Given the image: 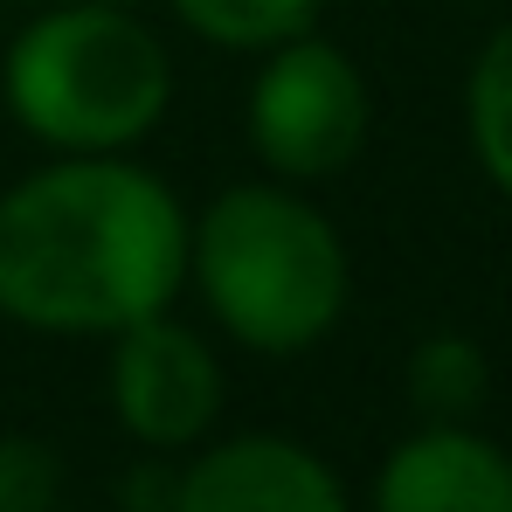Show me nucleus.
Here are the masks:
<instances>
[{
	"label": "nucleus",
	"mask_w": 512,
	"mask_h": 512,
	"mask_svg": "<svg viewBox=\"0 0 512 512\" xmlns=\"http://www.w3.org/2000/svg\"><path fill=\"white\" fill-rule=\"evenodd\" d=\"M402 388L423 423H471L492 395V360L471 333H429L402 360Z\"/></svg>",
	"instance_id": "obj_8"
},
{
	"label": "nucleus",
	"mask_w": 512,
	"mask_h": 512,
	"mask_svg": "<svg viewBox=\"0 0 512 512\" xmlns=\"http://www.w3.org/2000/svg\"><path fill=\"white\" fill-rule=\"evenodd\" d=\"M367 512H512V450L471 423H423L381 457Z\"/></svg>",
	"instance_id": "obj_7"
},
{
	"label": "nucleus",
	"mask_w": 512,
	"mask_h": 512,
	"mask_svg": "<svg viewBox=\"0 0 512 512\" xmlns=\"http://www.w3.org/2000/svg\"><path fill=\"white\" fill-rule=\"evenodd\" d=\"M187 291L229 346L298 360L340 333L353 305V256L305 187L263 173L187 215Z\"/></svg>",
	"instance_id": "obj_2"
},
{
	"label": "nucleus",
	"mask_w": 512,
	"mask_h": 512,
	"mask_svg": "<svg viewBox=\"0 0 512 512\" xmlns=\"http://www.w3.org/2000/svg\"><path fill=\"white\" fill-rule=\"evenodd\" d=\"M0 512H63V457L28 429H0Z\"/></svg>",
	"instance_id": "obj_11"
},
{
	"label": "nucleus",
	"mask_w": 512,
	"mask_h": 512,
	"mask_svg": "<svg viewBox=\"0 0 512 512\" xmlns=\"http://www.w3.org/2000/svg\"><path fill=\"white\" fill-rule=\"evenodd\" d=\"M173 49L111 0H63L14 28L0 63L7 118L49 153H132L173 111Z\"/></svg>",
	"instance_id": "obj_3"
},
{
	"label": "nucleus",
	"mask_w": 512,
	"mask_h": 512,
	"mask_svg": "<svg viewBox=\"0 0 512 512\" xmlns=\"http://www.w3.org/2000/svg\"><path fill=\"white\" fill-rule=\"evenodd\" d=\"M173 485H180L173 457L146 450V464H132V471L118 478V512H173Z\"/></svg>",
	"instance_id": "obj_12"
},
{
	"label": "nucleus",
	"mask_w": 512,
	"mask_h": 512,
	"mask_svg": "<svg viewBox=\"0 0 512 512\" xmlns=\"http://www.w3.org/2000/svg\"><path fill=\"white\" fill-rule=\"evenodd\" d=\"M104 402L118 429L139 450H194L208 443L229 402V374L208 333H194L187 319L153 312L125 333H111V360H104Z\"/></svg>",
	"instance_id": "obj_5"
},
{
	"label": "nucleus",
	"mask_w": 512,
	"mask_h": 512,
	"mask_svg": "<svg viewBox=\"0 0 512 512\" xmlns=\"http://www.w3.org/2000/svg\"><path fill=\"white\" fill-rule=\"evenodd\" d=\"M367 132H374V90L340 42L312 28L256 56L250 97H243V139L270 180L326 187L367 153Z\"/></svg>",
	"instance_id": "obj_4"
},
{
	"label": "nucleus",
	"mask_w": 512,
	"mask_h": 512,
	"mask_svg": "<svg viewBox=\"0 0 512 512\" xmlns=\"http://www.w3.org/2000/svg\"><path fill=\"white\" fill-rule=\"evenodd\" d=\"M173 21L208 42V49H236V56H263L291 35H312L326 0H167Z\"/></svg>",
	"instance_id": "obj_10"
},
{
	"label": "nucleus",
	"mask_w": 512,
	"mask_h": 512,
	"mask_svg": "<svg viewBox=\"0 0 512 512\" xmlns=\"http://www.w3.org/2000/svg\"><path fill=\"white\" fill-rule=\"evenodd\" d=\"M464 139H471V160L492 180V194L512 201V21H499L485 35V49L471 56V77H464Z\"/></svg>",
	"instance_id": "obj_9"
},
{
	"label": "nucleus",
	"mask_w": 512,
	"mask_h": 512,
	"mask_svg": "<svg viewBox=\"0 0 512 512\" xmlns=\"http://www.w3.org/2000/svg\"><path fill=\"white\" fill-rule=\"evenodd\" d=\"M187 291V201L132 153H49L0 187V319L111 340Z\"/></svg>",
	"instance_id": "obj_1"
},
{
	"label": "nucleus",
	"mask_w": 512,
	"mask_h": 512,
	"mask_svg": "<svg viewBox=\"0 0 512 512\" xmlns=\"http://www.w3.org/2000/svg\"><path fill=\"white\" fill-rule=\"evenodd\" d=\"M173 512H353L340 471L277 429H236L194 443L180 464Z\"/></svg>",
	"instance_id": "obj_6"
}]
</instances>
